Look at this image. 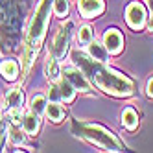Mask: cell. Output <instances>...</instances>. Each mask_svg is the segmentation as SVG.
Returning <instances> with one entry per match:
<instances>
[{"instance_id": "6da1fadb", "label": "cell", "mask_w": 153, "mask_h": 153, "mask_svg": "<svg viewBox=\"0 0 153 153\" xmlns=\"http://www.w3.org/2000/svg\"><path fill=\"white\" fill-rule=\"evenodd\" d=\"M79 59H81L79 61L81 68L91 72L92 74L91 78L105 92H111V94H116V96H129L133 92V83H131V79L124 78L122 74H118L111 68L103 67L102 61H96L94 57H87V56H79Z\"/></svg>"}, {"instance_id": "7a4b0ae2", "label": "cell", "mask_w": 153, "mask_h": 153, "mask_svg": "<svg viewBox=\"0 0 153 153\" xmlns=\"http://www.w3.org/2000/svg\"><path fill=\"white\" fill-rule=\"evenodd\" d=\"M53 4V0H41V4L37 7V11L31 20V26L28 30V41H26V67L30 65L31 57L37 53V48L41 45L42 37L46 31V24H48V17H50V6Z\"/></svg>"}, {"instance_id": "3957f363", "label": "cell", "mask_w": 153, "mask_h": 153, "mask_svg": "<svg viewBox=\"0 0 153 153\" xmlns=\"http://www.w3.org/2000/svg\"><path fill=\"white\" fill-rule=\"evenodd\" d=\"M126 19H127V24L133 30H140L142 26H144V22H146V9H144V6L138 4V2H133L127 7V11H126Z\"/></svg>"}, {"instance_id": "277c9868", "label": "cell", "mask_w": 153, "mask_h": 153, "mask_svg": "<svg viewBox=\"0 0 153 153\" xmlns=\"http://www.w3.org/2000/svg\"><path fill=\"white\" fill-rule=\"evenodd\" d=\"M78 7L85 19H92L103 11V0H79Z\"/></svg>"}, {"instance_id": "5b68a950", "label": "cell", "mask_w": 153, "mask_h": 153, "mask_svg": "<svg viewBox=\"0 0 153 153\" xmlns=\"http://www.w3.org/2000/svg\"><path fill=\"white\" fill-rule=\"evenodd\" d=\"M103 46L107 48L109 53H118L124 46V39H122V33L118 30H109L107 33L103 35Z\"/></svg>"}, {"instance_id": "8992f818", "label": "cell", "mask_w": 153, "mask_h": 153, "mask_svg": "<svg viewBox=\"0 0 153 153\" xmlns=\"http://www.w3.org/2000/svg\"><path fill=\"white\" fill-rule=\"evenodd\" d=\"M65 76H67V79L74 85L76 91H89V89H91L89 83H87V79H85V76H83L78 68H74V67L65 68Z\"/></svg>"}, {"instance_id": "52a82bcc", "label": "cell", "mask_w": 153, "mask_h": 153, "mask_svg": "<svg viewBox=\"0 0 153 153\" xmlns=\"http://www.w3.org/2000/svg\"><path fill=\"white\" fill-rule=\"evenodd\" d=\"M67 48H68V31L67 30H59L56 41H53V56H56V59L65 57Z\"/></svg>"}, {"instance_id": "ba28073f", "label": "cell", "mask_w": 153, "mask_h": 153, "mask_svg": "<svg viewBox=\"0 0 153 153\" xmlns=\"http://www.w3.org/2000/svg\"><path fill=\"white\" fill-rule=\"evenodd\" d=\"M39 126H41V120H39V114L37 113H30L22 118V127L28 135L31 137H35L37 135V131H39Z\"/></svg>"}, {"instance_id": "9c48e42d", "label": "cell", "mask_w": 153, "mask_h": 153, "mask_svg": "<svg viewBox=\"0 0 153 153\" xmlns=\"http://www.w3.org/2000/svg\"><path fill=\"white\" fill-rule=\"evenodd\" d=\"M0 72H2V76L6 79L13 81L19 76V67H17L15 61H4V63H0Z\"/></svg>"}, {"instance_id": "30bf717a", "label": "cell", "mask_w": 153, "mask_h": 153, "mask_svg": "<svg viewBox=\"0 0 153 153\" xmlns=\"http://www.w3.org/2000/svg\"><path fill=\"white\" fill-rule=\"evenodd\" d=\"M6 103H7V107H22V103H24V94H22V91L20 89H11L7 94H6Z\"/></svg>"}, {"instance_id": "8fae6325", "label": "cell", "mask_w": 153, "mask_h": 153, "mask_svg": "<svg viewBox=\"0 0 153 153\" xmlns=\"http://www.w3.org/2000/svg\"><path fill=\"white\" fill-rule=\"evenodd\" d=\"M122 120H124V126H126L129 131L137 129V126H138V114H137L135 109H131V107L124 109V113H122Z\"/></svg>"}, {"instance_id": "7c38bea8", "label": "cell", "mask_w": 153, "mask_h": 153, "mask_svg": "<svg viewBox=\"0 0 153 153\" xmlns=\"http://www.w3.org/2000/svg\"><path fill=\"white\" fill-rule=\"evenodd\" d=\"M59 96H61L67 103L74 100V96H76V89H74V85H72L68 79H65V81H61V83H59Z\"/></svg>"}, {"instance_id": "4fadbf2b", "label": "cell", "mask_w": 153, "mask_h": 153, "mask_svg": "<svg viewBox=\"0 0 153 153\" xmlns=\"http://www.w3.org/2000/svg\"><path fill=\"white\" fill-rule=\"evenodd\" d=\"M46 114H48V118L52 120V122H61V120L65 118V109L59 105V103H48L46 105Z\"/></svg>"}, {"instance_id": "5bb4252c", "label": "cell", "mask_w": 153, "mask_h": 153, "mask_svg": "<svg viewBox=\"0 0 153 153\" xmlns=\"http://www.w3.org/2000/svg\"><path fill=\"white\" fill-rule=\"evenodd\" d=\"M46 98L42 96V94H35L33 98H31V111L37 113V114H42V113H46Z\"/></svg>"}, {"instance_id": "9a60e30c", "label": "cell", "mask_w": 153, "mask_h": 153, "mask_svg": "<svg viewBox=\"0 0 153 153\" xmlns=\"http://www.w3.org/2000/svg\"><path fill=\"white\" fill-rule=\"evenodd\" d=\"M105 52H107V48H105V46L102 48L100 45H96V42H92V41H91V46H89V53H91V57H94L96 61H102V63H103V61H105V57H107V56H105Z\"/></svg>"}, {"instance_id": "2e32d148", "label": "cell", "mask_w": 153, "mask_h": 153, "mask_svg": "<svg viewBox=\"0 0 153 153\" xmlns=\"http://www.w3.org/2000/svg\"><path fill=\"white\" fill-rule=\"evenodd\" d=\"M94 33H92V28L91 26H81L78 30V41L81 42V45H91Z\"/></svg>"}, {"instance_id": "e0dca14e", "label": "cell", "mask_w": 153, "mask_h": 153, "mask_svg": "<svg viewBox=\"0 0 153 153\" xmlns=\"http://www.w3.org/2000/svg\"><path fill=\"white\" fill-rule=\"evenodd\" d=\"M48 78L52 81H57L61 78V70H59V65H57L56 59H50L48 61Z\"/></svg>"}, {"instance_id": "ac0fdd59", "label": "cell", "mask_w": 153, "mask_h": 153, "mask_svg": "<svg viewBox=\"0 0 153 153\" xmlns=\"http://www.w3.org/2000/svg\"><path fill=\"white\" fill-rule=\"evenodd\" d=\"M53 11L57 17H67L68 15V2L67 0H53Z\"/></svg>"}, {"instance_id": "d6986e66", "label": "cell", "mask_w": 153, "mask_h": 153, "mask_svg": "<svg viewBox=\"0 0 153 153\" xmlns=\"http://www.w3.org/2000/svg\"><path fill=\"white\" fill-rule=\"evenodd\" d=\"M9 118H11V122H13L15 126H19L20 122H22L24 114H22V111H20V107H13L11 111H9Z\"/></svg>"}, {"instance_id": "ffe728a7", "label": "cell", "mask_w": 153, "mask_h": 153, "mask_svg": "<svg viewBox=\"0 0 153 153\" xmlns=\"http://www.w3.org/2000/svg\"><path fill=\"white\" fill-rule=\"evenodd\" d=\"M9 140L13 142V144H22V140H24V137H22V133H20V131H17V129H9Z\"/></svg>"}, {"instance_id": "44dd1931", "label": "cell", "mask_w": 153, "mask_h": 153, "mask_svg": "<svg viewBox=\"0 0 153 153\" xmlns=\"http://www.w3.org/2000/svg\"><path fill=\"white\" fill-rule=\"evenodd\" d=\"M146 91H148V96H149V98H153V78L148 81V89H146Z\"/></svg>"}, {"instance_id": "7402d4cb", "label": "cell", "mask_w": 153, "mask_h": 153, "mask_svg": "<svg viewBox=\"0 0 153 153\" xmlns=\"http://www.w3.org/2000/svg\"><path fill=\"white\" fill-rule=\"evenodd\" d=\"M148 28H149V31H151V33H153V15L149 17V24H148Z\"/></svg>"}, {"instance_id": "603a6c76", "label": "cell", "mask_w": 153, "mask_h": 153, "mask_svg": "<svg viewBox=\"0 0 153 153\" xmlns=\"http://www.w3.org/2000/svg\"><path fill=\"white\" fill-rule=\"evenodd\" d=\"M4 127V122H2V116H0V129H2Z\"/></svg>"}]
</instances>
